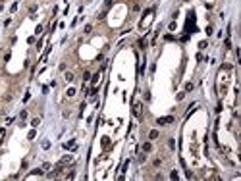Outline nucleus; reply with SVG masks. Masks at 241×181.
I'll use <instances>...</instances> for the list:
<instances>
[{"mask_svg":"<svg viewBox=\"0 0 241 181\" xmlns=\"http://www.w3.org/2000/svg\"><path fill=\"white\" fill-rule=\"evenodd\" d=\"M170 121H174V118H160V120H158V123H160V125H168Z\"/></svg>","mask_w":241,"mask_h":181,"instance_id":"f257e3e1","label":"nucleus"},{"mask_svg":"<svg viewBox=\"0 0 241 181\" xmlns=\"http://www.w3.org/2000/svg\"><path fill=\"white\" fill-rule=\"evenodd\" d=\"M149 137H150V139H156V137H158V131H150V135H149Z\"/></svg>","mask_w":241,"mask_h":181,"instance_id":"f03ea898","label":"nucleus"},{"mask_svg":"<svg viewBox=\"0 0 241 181\" xmlns=\"http://www.w3.org/2000/svg\"><path fill=\"white\" fill-rule=\"evenodd\" d=\"M143 150H145V152L150 150V145H149V143H145V145H143Z\"/></svg>","mask_w":241,"mask_h":181,"instance_id":"7ed1b4c3","label":"nucleus"}]
</instances>
